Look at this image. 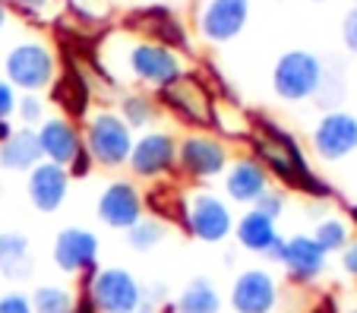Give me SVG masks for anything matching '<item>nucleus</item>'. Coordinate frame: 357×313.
Segmentation results:
<instances>
[{
  "label": "nucleus",
  "instance_id": "f257e3e1",
  "mask_svg": "<svg viewBox=\"0 0 357 313\" xmlns=\"http://www.w3.org/2000/svg\"><path fill=\"white\" fill-rule=\"evenodd\" d=\"M250 146H253V158L269 171V177L282 181L284 187L307 193L310 199L332 197V187L310 168L301 143L291 137L288 130L278 127L275 121L253 117V123H250Z\"/></svg>",
  "mask_w": 357,
  "mask_h": 313
},
{
  "label": "nucleus",
  "instance_id": "f03ea898",
  "mask_svg": "<svg viewBox=\"0 0 357 313\" xmlns=\"http://www.w3.org/2000/svg\"><path fill=\"white\" fill-rule=\"evenodd\" d=\"M79 294L95 313H133L142 307V282L123 266H98L79 282Z\"/></svg>",
  "mask_w": 357,
  "mask_h": 313
},
{
  "label": "nucleus",
  "instance_id": "7ed1b4c3",
  "mask_svg": "<svg viewBox=\"0 0 357 313\" xmlns=\"http://www.w3.org/2000/svg\"><path fill=\"white\" fill-rule=\"evenodd\" d=\"M323 73L326 63L319 54L307 48H291L272 67V92L288 105H301L307 98H317Z\"/></svg>",
  "mask_w": 357,
  "mask_h": 313
},
{
  "label": "nucleus",
  "instance_id": "20e7f679",
  "mask_svg": "<svg viewBox=\"0 0 357 313\" xmlns=\"http://www.w3.org/2000/svg\"><path fill=\"white\" fill-rule=\"evenodd\" d=\"M158 105L168 108L177 121H183L187 127H196V130H209L212 121H215L212 89L193 70H183L177 79H171L165 89H158Z\"/></svg>",
  "mask_w": 357,
  "mask_h": 313
},
{
  "label": "nucleus",
  "instance_id": "39448f33",
  "mask_svg": "<svg viewBox=\"0 0 357 313\" xmlns=\"http://www.w3.org/2000/svg\"><path fill=\"white\" fill-rule=\"evenodd\" d=\"M181 225L190 238L202 241V244H222L234 234V212H231L228 199L218 193L193 190L190 197H183Z\"/></svg>",
  "mask_w": 357,
  "mask_h": 313
},
{
  "label": "nucleus",
  "instance_id": "423d86ee",
  "mask_svg": "<svg viewBox=\"0 0 357 313\" xmlns=\"http://www.w3.org/2000/svg\"><path fill=\"white\" fill-rule=\"evenodd\" d=\"M133 139V130L121 121L117 111H95V114H89L86 130H82V146H86L89 158L101 168L127 165Z\"/></svg>",
  "mask_w": 357,
  "mask_h": 313
},
{
  "label": "nucleus",
  "instance_id": "0eeeda50",
  "mask_svg": "<svg viewBox=\"0 0 357 313\" xmlns=\"http://www.w3.org/2000/svg\"><path fill=\"white\" fill-rule=\"evenodd\" d=\"M3 79L26 96H38L57 76V61L45 41H20L3 57Z\"/></svg>",
  "mask_w": 357,
  "mask_h": 313
},
{
  "label": "nucleus",
  "instance_id": "6e6552de",
  "mask_svg": "<svg viewBox=\"0 0 357 313\" xmlns=\"http://www.w3.org/2000/svg\"><path fill=\"white\" fill-rule=\"evenodd\" d=\"M231 162L228 143L209 130H196L177 143V171L193 184H206L225 174Z\"/></svg>",
  "mask_w": 357,
  "mask_h": 313
},
{
  "label": "nucleus",
  "instance_id": "1a4fd4ad",
  "mask_svg": "<svg viewBox=\"0 0 357 313\" xmlns=\"http://www.w3.org/2000/svg\"><path fill=\"white\" fill-rule=\"evenodd\" d=\"M123 70L149 89H165L183 73L181 54L152 38H136L123 48Z\"/></svg>",
  "mask_w": 357,
  "mask_h": 313
},
{
  "label": "nucleus",
  "instance_id": "9d476101",
  "mask_svg": "<svg viewBox=\"0 0 357 313\" xmlns=\"http://www.w3.org/2000/svg\"><path fill=\"white\" fill-rule=\"evenodd\" d=\"M127 165L139 181H162L177 171V139L168 130H146L133 139Z\"/></svg>",
  "mask_w": 357,
  "mask_h": 313
},
{
  "label": "nucleus",
  "instance_id": "9b49d317",
  "mask_svg": "<svg viewBox=\"0 0 357 313\" xmlns=\"http://www.w3.org/2000/svg\"><path fill=\"white\" fill-rule=\"evenodd\" d=\"M98 253H101L98 234L79 225L57 231L54 247H51L54 266L63 275H76V279H86V275H92L98 269Z\"/></svg>",
  "mask_w": 357,
  "mask_h": 313
},
{
  "label": "nucleus",
  "instance_id": "f8f14e48",
  "mask_svg": "<svg viewBox=\"0 0 357 313\" xmlns=\"http://www.w3.org/2000/svg\"><path fill=\"white\" fill-rule=\"evenodd\" d=\"M282 307V285L266 266H250L231 285L234 313H275Z\"/></svg>",
  "mask_w": 357,
  "mask_h": 313
},
{
  "label": "nucleus",
  "instance_id": "ddd939ff",
  "mask_svg": "<svg viewBox=\"0 0 357 313\" xmlns=\"http://www.w3.org/2000/svg\"><path fill=\"white\" fill-rule=\"evenodd\" d=\"M95 215H98V222L108 225L111 231H130V228L146 215V197H142V190L133 181H111V184L98 193Z\"/></svg>",
  "mask_w": 357,
  "mask_h": 313
},
{
  "label": "nucleus",
  "instance_id": "4468645a",
  "mask_svg": "<svg viewBox=\"0 0 357 313\" xmlns=\"http://www.w3.org/2000/svg\"><path fill=\"white\" fill-rule=\"evenodd\" d=\"M310 146L323 162H342L357 149V114L351 111H326L313 127Z\"/></svg>",
  "mask_w": 357,
  "mask_h": 313
},
{
  "label": "nucleus",
  "instance_id": "2eb2a0df",
  "mask_svg": "<svg viewBox=\"0 0 357 313\" xmlns=\"http://www.w3.org/2000/svg\"><path fill=\"white\" fill-rule=\"evenodd\" d=\"M250 0H206L196 13V29L212 45H228L247 29Z\"/></svg>",
  "mask_w": 357,
  "mask_h": 313
},
{
  "label": "nucleus",
  "instance_id": "dca6fc26",
  "mask_svg": "<svg viewBox=\"0 0 357 313\" xmlns=\"http://www.w3.org/2000/svg\"><path fill=\"white\" fill-rule=\"evenodd\" d=\"M326 266H329V257H326L323 247L310 234H291V238H284L282 269L294 288L313 285L326 273Z\"/></svg>",
  "mask_w": 357,
  "mask_h": 313
},
{
  "label": "nucleus",
  "instance_id": "f3484780",
  "mask_svg": "<svg viewBox=\"0 0 357 313\" xmlns=\"http://www.w3.org/2000/svg\"><path fill=\"white\" fill-rule=\"evenodd\" d=\"M222 187L231 203L250 209V206L272 187V177L253 155H241V158H231L228 162V168H225V174H222Z\"/></svg>",
  "mask_w": 357,
  "mask_h": 313
},
{
  "label": "nucleus",
  "instance_id": "a211bd4d",
  "mask_svg": "<svg viewBox=\"0 0 357 313\" xmlns=\"http://www.w3.org/2000/svg\"><path fill=\"white\" fill-rule=\"evenodd\" d=\"M26 193H29V203H32L35 212H41V215L57 212L63 203H67V193H70L67 168L51 165V162H38L32 171H29Z\"/></svg>",
  "mask_w": 357,
  "mask_h": 313
},
{
  "label": "nucleus",
  "instance_id": "6ab92c4d",
  "mask_svg": "<svg viewBox=\"0 0 357 313\" xmlns=\"http://www.w3.org/2000/svg\"><path fill=\"white\" fill-rule=\"evenodd\" d=\"M35 133H38L41 158L51 165L70 168V162L82 152V133L76 130V123L70 117H45L35 127Z\"/></svg>",
  "mask_w": 357,
  "mask_h": 313
},
{
  "label": "nucleus",
  "instance_id": "aec40b11",
  "mask_svg": "<svg viewBox=\"0 0 357 313\" xmlns=\"http://www.w3.org/2000/svg\"><path fill=\"white\" fill-rule=\"evenodd\" d=\"M35 273L32 244L20 231H0V282H29Z\"/></svg>",
  "mask_w": 357,
  "mask_h": 313
},
{
  "label": "nucleus",
  "instance_id": "412c9836",
  "mask_svg": "<svg viewBox=\"0 0 357 313\" xmlns=\"http://www.w3.org/2000/svg\"><path fill=\"white\" fill-rule=\"evenodd\" d=\"M162 313H222V294L212 279L196 275L171 298V304Z\"/></svg>",
  "mask_w": 357,
  "mask_h": 313
},
{
  "label": "nucleus",
  "instance_id": "4be33fe9",
  "mask_svg": "<svg viewBox=\"0 0 357 313\" xmlns=\"http://www.w3.org/2000/svg\"><path fill=\"white\" fill-rule=\"evenodd\" d=\"M282 238L278 234V222H272V218L259 215L257 209H247L243 215L234 218V241L243 247L247 253H257V257H266V250H269L275 241Z\"/></svg>",
  "mask_w": 357,
  "mask_h": 313
},
{
  "label": "nucleus",
  "instance_id": "5701e85b",
  "mask_svg": "<svg viewBox=\"0 0 357 313\" xmlns=\"http://www.w3.org/2000/svg\"><path fill=\"white\" fill-rule=\"evenodd\" d=\"M41 158V146H38V133L35 127H16L13 137L0 146V168L3 171H32Z\"/></svg>",
  "mask_w": 357,
  "mask_h": 313
},
{
  "label": "nucleus",
  "instance_id": "b1692460",
  "mask_svg": "<svg viewBox=\"0 0 357 313\" xmlns=\"http://www.w3.org/2000/svg\"><path fill=\"white\" fill-rule=\"evenodd\" d=\"M76 300H79V294L70 285H61V282L38 285L29 294L32 313H76Z\"/></svg>",
  "mask_w": 357,
  "mask_h": 313
},
{
  "label": "nucleus",
  "instance_id": "393cba45",
  "mask_svg": "<svg viewBox=\"0 0 357 313\" xmlns=\"http://www.w3.org/2000/svg\"><path fill=\"white\" fill-rule=\"evenodd\" d=\"M117 114H121V121L130 130H146L158 117V102L152 96H146V92H127L121 98V111Z\"/></svg>",
  "mask_w": 357,
  "mask_h": 313
},
{
  "label": "nucleus",
  "instance_id": "a878e982",
  "mask_svg": "<svg viewBox=\"0 0 357 313\" xmlns=\"http://www.w3.org/2000/svg\"><path fill=\"white\" fill-rule=\"evenodd\" d=\"M168 222L165 218H158V215H142L139 222H136L130 231H123L127 234V244L133 247L136 253H149V250H155L158 244H162L165 238H168Z\"/></svg>",
  "mask_w": 357,
  "mask_h": 313
},
{
  "label": "nucleus",
  "instance_id": "bb28decb",
  "mask_svg": "<svg viewBox=\"0 0 357 313\" xmlns=\"http://www.w3.org/2000/svg\"><path fill=\"white\" fill-rule=\"evenodd\" d=\"M310 238L323 247V253H342L344 244L351 241V222L348 218H338V215H323L317 222V228L310 231Z\"/></svg>",
  "mask_w": 357,
  "mask_h": 313
},
{
  "label": "nucleus",
  "instance_id": "cd10ccee",
  "mask_svg": "<svg viewBox=\"0 0 357 313\" xmlns=\"http://www.w3.org/2000/svg\"><path fill=\"white\" fill-rule=\"evenodd\" d=\"M250 209H257L259 215L272 218V222H278V218L284 215V209H288V193L282 190V187H269V190L263 193V197L257 199V203L250 206Z\"/></svg>",
  "mask_w": 357,
  "mask_h": 313
},
{
  "label": "nucleus",
  "instance_id": "c85d7f7f",
  "mask_svg": "<svg viewBox=\"0 0 357 313\" xmlns=\"http://www.w3.org/2000/svg\"><path fill=\"white\" fill-rule=\"evenodd\" d=\"M16 114H20L22 127H35V123L45 121V102L38 96H20L16 102Z\"/></svg>",
  "mask_w": 357,
  "mask_h": 313
},
{
  "label": "nucleus",
  "instance_id": "c756f323",
  "mask_svg": "<svg viewBox=\"0 0 357 313\" xmlns=\"http://www.w3.org/2000/svg\"><path fill=\"white\" fill-rule=\"evenodd\" d=\"M168 304H171V291L165 282H149V285H142V307H146V310L162 313Z\"/></svg>",
  "mask_w": 357,
  "mask_h": 313
},
{
  "label": "nucleus",
  "instance_id": "7c9ffc66",
  "mask_svg": "<svg viewBox=\"0 0 357 313\" xmlns=\"http://www.w3.org/2000/svg\"><path fill=\"white\" fill-rule=\"evenodd\" d=\"M3 7H13L16 13L22 16H32V20H38V16H45L47 10H51V3L54 0H0Z\"/></svg>",
  "mask_w": 357,
  "mask_h": 313
},
{
  "label": "nucleus",
  "instance_id": "2f4dec72",
  "mask_svg": "<svg viewBox=\"0 0 357 313\" xmlns=\"http://www.w3.org/2000/svg\"><path fill=\"white\" fill-rule=\"evenodd\" d=\"M0 313H32L29 294H22V291H3V294H0Z\"/></svg>",
  "mask_w": 357,
  "mask_h": 313
},
{
  "label": "nucleus",
  "instance_id": "473e14b6",
  "mask_svg": "<svg viewBox=\"0 0 357 313\" xmlns=\"http://www.w3.org/2000/svg\"><path fill=\"white\" fill-rule=\"evenodd\" d=\"M342 41L351 54H357V3L342 16Z\"/></svg>",
  "mask_w": 357,
  "mask_h": 313
},
{
  "label": "nucleus",
  "instance_id": "72a5a7b5",
  "mask_svg": "<svg viewBox=\"0 0 357 313\" xmlns=\"http://www.w3.org/2000/svg\"><path fill=\"white\" fill-rule=\"evenodd\" d=\"M16 102H20L16 89L7 79H0V121H10L16 114Z\"/></svg>",
  "mask_w": 357,
  "mask_h": 313
},
{
  "label": "nucleus",
  "instance_id": "f704fd0d",
  "mask_svg": "<svg viewBox=\"0 0 357 313\" xmlns=\"http://www.w3.org/2000/svg\"><path fill=\"white\" fill-rule=\"evenodd\" d=\"M338 263H342L344 275H351V279H357V238H351L348 244H344V250L338 253Z\"/></svg>",
  "mask_w": 357,
  "mask_h": 313
},
{
  "label": "nucleus",
  "instance_id": "c9c22d12",
  "mask_svg": "<svg viewBox=\"0 0 357 313\" xmlns=\"http://www.w3.org/2000/svg\"><path fill=\"white\" fill-rule=\"evenodd\" d=\"M92 165H95V162H92V158H89L86 146H82V152L73 158V162H70V168H67L70 181H73V177H89V174H92Z\"/></svg>",
  "mask_w": 357,
  "mask_h": 313
},
{
  "label": "nucleus",
  "instance_id": "e433bc0d",
  "mask_svg": "<svg viewBox=\"0 0 357 313\" xmlns=\"http://www.w3.org/2000/svg\"><path fill=\"white\" fill-rule=\"evenodd\" d=\"M282 257H284V238H278L275 244L266 250V259H269V263H278V266H282Z\"/></svg>",
  "mask_w": 357,
  "mask_h": 313
},
{
  "label": "nucleus",
  "instance_id": "4c0bfd02",
  "mask_svg": "<svg viewBox=\"0 0 357 313\" xmlns=\"http://www.w3.org/2000/svg\"><path fill=\"white\" fill-rule=\"evenodd\" d=\"M13 130H16V127H13L10 121H0V146H3L10 137H13Z\"/></svg>",
  "mask_w": 357,
  "mask_h": 313
},
{
  "label": "nucleus",
  "instance_id": "58836bf2",
  "mask_svg": "<svg viewBox=\"0 0 357 313\" xmlns=\"http://www.w3.org/2000/svg\"><path fill=\"white\" fill-rule=\"evenodd\" d=\"M3 29H7V7L0 3V32H3Z\"/></svg>",
  "mask_w": 357,
  "mask_h": 313
},
{
  "label": "nucleus",
  "instance_id": "ea45409f",
  "mask_svg": "<svg viewBox=\"0 0 357 313\" xmlns=\"http://www.w3.org/2000/svg\"><path fill=\"white\" fill-rule=\"evenodd\" d=\"M133 313H155V310H146V307H139V310H133Z\"/></svg>",
  "mask_w": 357,
  "mask_h": 313
},
{
  "label": "nucleus",
  "instance_id": "a19ab883",
  "mask_svg": "<svg viewBox=\"0 0 357 313\" xmlns=\"http://www.w3.org/2000/svg\"><path fill=\"white\" fill-rule=\"evenodd\" d=\"M348 313H357V307H351V310H348Z\"/></svg>",
  "mask_w": 357,
  "mask_h": 313
},
{
  "label": "nucleus",
  "instance_id": "79ce46f5",
  "mask_svg": "<svg viewBox=\"0 0 357 313\" xmlns=\"http://www.w3.org/2000/svg\"><path fill=\"white\" fill-rule=\"evenodd\" d=\"M313 3H326V0H313Z\"/></svg>",
  "mask_w": 357,
  "mask_h": 313
},
{
  "label": "nucleus",
  "instance_id": "37998d69",
  "mask_svg": "<svg viewBox=\"0 0 357 313\" xmlns=\"http://www.w3.org/2000/svg\"><path fill=\"white\" fill-rule=\"evenodd\" d=\"M0 294H3V282H0Z\"/></svg>",
  "mask_w": 357,
  "mask_h": 313
},
{
  "label": "nucleus",
  "instance_id": "c03bdc74",
  "mask_svg": "<svg viewBox=\"0 0 357 313\" xmlns=\"http://www.w3.org/2000/svg\"><path fill=\"white\" fill-rule=\"evenodd\" d=\"M354 3H357V0H354Z\"/></svg>",
  "mask_w": 357,
  "mask_h": 313
}]
</instances>
